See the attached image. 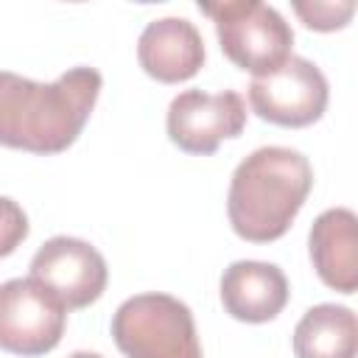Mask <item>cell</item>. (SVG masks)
Segmentation results:
<instances>
[{"mask_svg": "<svg viewBox=\"0 0 358 358\" xmlns=\"http://www.w3.org/2000/svg\"><path fill=\"white\" fill-rule=\"evenodd\" d=\"M67 310L31 277L0 282V350L36 358L64 336Z\"/></svg>", "mask_w": 358, "mask_h": 358, "instance_id": "obj_6", "label": "cell"}, {"mask_svg": "<svg viewBox=\"0 0 358 358\" xmlns=\"http://www.w3.org/2000/svg\"><path fill=\"white\" fill-rule=\"evenodd\" d=\"M31 280L39 282L64 310L92 305L109 280L103 255L81 238L56 235L45 241L31 260Z\"/></svg>", "mask_w": 358, "mask_h": 358, "instance_id": "obj_7", "label": "cell"}, {"mask_svg": "<svg viewBox=\"0 0 358 358\" xmlns=\"http://www.w3.org/2000/svg\"><path fill=\"white\" fill-rule=\"evenodd\" d=\"M221 302L232 319L263 324L285 308L288 280L274 263L238 260L221 274Z\"/></svg>", "mask_w": 358, "mask_h": 358, "instance_id": "obj_10", "label": "cell"}, {"mask_svg": "<svg viewBox=\"0 0 358 358\" xmlns=\"http://www.w3.org/2000/svg\"><path fill=\"white\" fill-rule=\"evenodd\" d=\"M112 338L126 358H201L193 313L171 294L129 296L112 316Z\"/></svg>", "mask_w": 358, "mask_h": 358, "instance_id": "obj_3", "label": "cell"}, {"mask_svg": "<svg viewBox=\"0 0 358 358\" xmlns=\"http://www.w3.org/2000/svg\"><path fill=\"white\" fill-rule=\"evenodd\" d=\"M67 358H103V355H98V352H73V355H67Z\"/></svg>", "mask_w": 358, "mask_h": 358, "instance_id": "obj_15", "label": "cell"}, {"mask_svg": "<svg viewBox=\"0 0 358 358\" xmlns=\"http://www.w3.org/2000/svg\"><path fill=\"white\" fill-rule=\"evenodd\" d=\"M168 137L185 154H215L221 140L238 137L246 126V103L235 90H185L168 106Z\"/></svg>", "mask_w": 358, "mask_h": 358, "instance_id": "obj_8", "label": "cell"}, {"mask_svg": "<svg viewBox=\"0 0 358 358\" xmlns=\"http://www.w3.org/2000/svg\"><path fill=\"white\" fill-rule=\"evenodd\" d=\"M327 78L324 73L302 59L291 56L274 73L252 78L249 84V106L260 120L285 129H302L316 123L327 109Z\"/></svg>", "mask_w": 358, "mask_h": 358, "instance_id": "obj_5", "label": "cell"}, {"mask_svg": "<svg viewBox=\"0 0 358 358\" xmlns=\"http://www.w3.org/2000/svg\"><path fill=\"white\" fill-rule=\"evenodd\" d=\"M294 11L296 17L305 22V28H313V31H336V28H344L352 14H355V3L344 0V3H294Z\"/></svg>", "mask_w": 358, "mask_h": 358, "instance_id": "obj_13", "label": "cell"}, {"mask_svg": "<svg viewBox=\"0 0 358 358\" xmlns=\"http://www.w3.org/2000/svg\"><path fill=\"white\" fill-rule=\"evenodd\" d=\"M95 67H70L42 84L0 70V145L31 154H59L84 131L101 95Z\"/></svg>", "mask_w": 358, "mask_h": 358, "instance_id": "obj_1", "label": "cell"}, {"mask_svg": "<svg viewBox=\"0 0 358 358\" xmlns=\"http://www.w3.org/2000/svg\"><path fill=\"white\" fill-rule=\"evenodd\" d=\"M199 8L215 22L224 56L235 67L249 70L255 78L274 73L291 59L294 31L277 8L257 0H235L215 6L204 3Z\"/></svg>", "mask_w": 358, "mask_h": 358, "instance_id": "obj_4", "label": "cell"}, {"mask_svg": "<svg viewBox=\"0 0 358 358\" xmlns=\"http://www.w3.org/2000/svg\"><path fill=\"white\" fill-rule=\"evenodd\" d=\"M358 322L344 305H313L294 327L296 358H355Z\"/></svg>", "mask_w": 358, "mask_h": 358, "instance_id": "obj_12", "label": "cell"}, {"mask_svg": "<svg viewBox=\"0 0 358 358\" xmlns=\"http://www.w3.org/2000/svg\"><path fill=\"white\" fill-rule=\"evenodd\" d=\"M25 235H28V215L14 199L0 196V257H8L25 241Z\"/></svg>", "mask_w": 358, "mask_h": 358, "instance_id": "obj_14", "label": "cell"}, {"mask_svg": "<svg viewBox=\"0 0 358 358\" xmlns=\"http://www.w3.org/2000/svg\"><path fill=\"white\" fill-rule=\"evenodd\" d=\"M358 218L347 207L324 210L308 235L310 263L319 280L341 294H352L358 288Z\"/></svg>", "mask_w": 358, "mask_h": 358, "instance_id": "obj_11", "label": "cell"}, {"mask_svg": "<svg viewBox=\"0 0 358 358\" xmlns=\"http://www.w3.org/2000/svg\"><path fill=\"white\" fill-rule=\"evenodd\" d=\"M313 185L305 154L282 145L252 151L232 173L227 193V215L238 238L249 243H271L282 238L302 210Z\"/></svg>", "mask_w": 358, "mask_h": 358, "instance_id": "obj_2", "label": "cell"}, {"mask_svg": "<svg viewBox=\"0 0 358 358\" xmlns=\"http://www.w3.org/2000/svg\"><path fill=\"white\" fill-rule=\"evenodd\" d=\"M140 67L162 81L179 84L193 78L204 64V42L196 25L185 17H162L145 25L137 42Z\"/></svg>", "mask_w": 358, "mask_h": 358, "instance_id": "obj_9", "label": "cell"}]
</instances>
